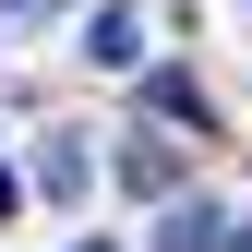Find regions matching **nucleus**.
I'll return each mask as SVG.
<instances>
[{"mask_svg": "<svg viewBox=\"0 0 252 252\" xmlns=\"http://www.w3.org/2000/svg\"><path fill=\"white\" fill-rule=\"evenodd\" d=\"M156 252H240V240H228V216H216V204H192V192H180L168 216H156Z\"/></svg>", "mask_w": 252, "mask_h": 252, "instance_id": "f257e3e1", "label": "nucleus"}, {"mask_svg": "<svg viewBox=\"0 0 252 252\" xmlns=\"http://www.w3.org/2000/svg\"><path fill=\"white\" fill-rule=\"evenodd\" d=\"M84 48H96L108 72H132V60H144V12H132V0H108V12H96V36H84Z\"/></svg>", "mask_w": 252, "mask_h": 252, "instance_id": "f03ea898", "label": "nucleus"}, {"mask_svg": "<svg viewBox=\"0 0 252 252\" xmlns=\"http://www.w3.org/2000/svg\"><path fill=\"white\" fill-rule=\"evenodd\" d=\"M36 192H48V204H72V192H84V144H72V132H48V144H36Z\"/></svg>", "mask_w": 252, "mask_h": 252, "instance_id": "7ed1b4c3", "label": "nucleus"}, {"mask_svg": "<svg viewBox=\"0 0 252 252\" xmlns=\"http://www.w3.org/2000/svg\"><path fill=\"white\" fill-rule=\"evenodd\" d=\"M120 180H132V192H180V156L132 132V144H120Z\"/></svg>", "mask_w": 252, "mask_h": 252, "instance_id": "20e7f679", "label": "nucleus"}, {"mask_svg": "<svg viewBox=\"0 0 252 252\" xmlns=\"http://www.w3.org/2000/svg\"><path fill=\"white\" fill-rule=\"evenodd\" d=\"M144 108H156V120H180V132H204V96H192V72H156V84H144Z\"/></svg>", "mask_w": 252, "mask_h": 252, "instance_id": "39448f33", "label": "nucleus"}, {"mask_svg": "<svg viewBox=\"0 0 252 252\" xmlns=\"http://www.w3.org/2000/svg\"><path fill=\"white\" fill-rule=\"evenodd\" d=\"M60 12V0H0V24H48Z\"/></svg>", "mask_w": 252, "mask_h": 252, "instance_id": "423d86ee", "label": "nucleus"}, {"mask_svg": "<svg viewBox=\"0 0 252 252\" xmlns=\"http://www.w3.org/2000/svg\"><path fill=\"white\" fill-rule=\"evenodd\" d=\"M0 216H12V168H0Z\"/></svg>", "mask_w": 252, "mask_h": 252, "instance_id": "0eeeda50", "label": "nucleus"}, {"mask_svg": "<svg viewBox=\"0 0 252 252\" xmlns=\"http://www.w3.org/2000/svg\"><path fill=\"white\" fill-rule=\"evenodd\" d=\"M84 252H108V240H84Z\"/></svg>", "mask_w": 252, "mask_h": 252, "instance_id": "6e6552de", "label": "nucleus"}, {"mask_svg": "<svg viewBox=\"0 0 252 252\" xmlns=\"http://www.w3.org/2000/svg\"><path fill=\"white\" fill-rule=\"evenodd\" d=\"M240 252H252V228H240Z\"/></svg>", "mask_w": 252, "mask_h": 252, "instance_id": "1a4fd4ad", "label": "nucleus"}]
</instances>
